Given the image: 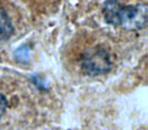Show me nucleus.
<instances>
[{
	"mask_svg": "<svg viewBox=\"0 0 148 130\" xmlns=\"http://www.w3.org/2000/svg\"><path fill=\"white\" fill-rule=\"evenodd\" d=\"M103 12L108 23L125 30H141L147 23V6L144 3L123 5L119 0H107Z\"/></svg>",
	"mask_w": 148,
	"mask_h": 130,
	"instance_id": "obj_1",
	"label": "nucleus"
},
{
	"mask_svg": "<svg viewBox=\"0 0 148 130\" xmlns=\"http://www.w3.org/2000/svg\"><path fill=\"white\" fill-rule=\"evenodd\" d=\"M112 61L108 50L103 47H95L84 54L81 61V69L86 75L97 76L111 70Z\"/></svg>",
	"mask_w": 148,
	"mask_h": 130,
	"instance_id": "obj_2",
	"label": "nucleus"
},
{
	"mask_svg": "<svg viewBox=\"0 0 148 130\" xmlns=\"http://www.w3.org/2000/svg\"><path fill=\"white\" fill-rule=\"evenodd\" d=\"M13 32L14 28L8 13L3 8H0V41L8 40Z\"/></svg>",
	"mask_w": 148,
	"mask_h": 130,
	"instance_id": "obj_3",
	"label": "nucleus"
},
{
	"mask_svg": "<svg viewBox=\"0 0 148 130\" xmlns=\"http://www.w3.org/2000/svg\"><path fill=\"white\" fill-rule=\"evenodd\" d=\"M14 57L16 58V60L21 62H25L29 59V50L27 47L23 46V47L17 48V50L14 52Z\"/></svg>",
	"mask_w": 148,
	"mask_h": 130,
	"instance_id": "obj_4",
	"label": "nucleus"
},
{
	"mask_svg": "<svg viewBox=\"0 0 148 130\" xmlns=\"http://www.w3.org/2000/svg\"><path fill=\"white\" fill-rule=\"evenodd\" d=\"M7 107H8V102H7V99L5 98L4 95L0 93V120L3 117V115L5 114L7 110Z\"/></svg>",
	"mask_w": 148,
	"mask_h": 130,
	"instance_id": "obj_5",
	"label": "nucleus"
}]
</instances>
